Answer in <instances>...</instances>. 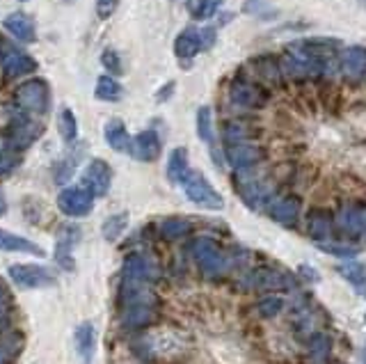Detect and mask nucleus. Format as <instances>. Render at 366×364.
Here are the masks:
<instances>
[{"instance_id": "f257e3e1", "label": "nucleus", "mask_w": 366, "mask_h": 364, "mask_svg": "<svg viewBox=\"0 0 366 364\" xmlns=\"http://www.w3.org/2000/svg\"><path fill=\"white\" fill-rule=\"evenodd\" d=\"M190 252H192V259L197 261L199 270H202L206 277H218L229 268V259H227L225 250H222L213 239H206V236L195 239L190 245Z\"/></svg>"}, {"instance_id": "f03ea898", "label": "nucleus", "mask_w": 366, "mask_h": 364, "mask_svg": "<svg viewBox=\"0 0 366 364\" xmlns=\"http://www.w3.org/2000/svg\"><path fill=\"white\" fill-rule=\"evenodd\" d=\"M181 185H183L185 197H188L192 204L202 206V209L220 211L222 206H225V199H222L220 192L215 190L213 185L204 179V174L197 172V170H188V174H185Z\"/></svg>"}, {"instance_id": "7ed1b4c3", "label": "nucleus", "mask_w": 366, "mask_h": 364, "mask_svg": "<svg viewBox=\"0 0 366 364\" xmlns=\"http://www.w3.org/2000/svg\"><path fill=\"white\" fill-rule=\"evenodd\" d=\"M10 277L21 289H44L55 284L53 270L37 266V263H14L10 266Z\"/></svg>"}, {"instance_id": "20e7f679", "label": "nucleus", "mask_w": 366, "mask_h": 364, "mask_svg": "<svg viewBox=\"0 0 366 364\" xmlns=\"http://www.w3.org/2000/svg\"><path fill=\"white\" fill-rule=\"evenodd\" d=\"M14 99L23 110L34 112V115H44L48 110V101H51V92H48V85L44 81H28L19 85Z\"/></svg>"}, {"instance_id": "39448f33", "label": "nucleus", "mask_w": 366, "mask_h": 364, "mask_svg": "<svg viewBox=\"0 0 366 364\" xmlns=\"http://www.w3.org/2000/svg\"><path fill=\"white\" fill-rule=\"evenodd\" d=\"M57 206L69 218H85L92 211V206H94V195L88 188L71 185V188H64L57 195Z\"/></svg>"}, {"instance_id": "423d86ee", "label": "nucleus", "mask_w": 366, "mask_h": 364, "mask_svg": "<svg viewBox=\"0 0 366 364\" xmlns=\"http://www.w3.org/2000/svg\"><path fill=\"white\" fill-rule=\"evenodd\" d=\"M83 183L94 197L108 195L110 183H112V168L101 159L90 161V165L85 168V172H83Z\"/></svg>"}, {"instance_id": "0eeeda50", "label": "nucleus", "mask_w": 366, "mask_h": 364, "mask_svg": "<svg viewBox=\"0 0 366 364\" xmlns=\"http://www.w3.org/2000/svg\"><path fill=\"white\" fill-rule=\"evenodd\" d=\"M156 305L158 303H128L121 307V327L124 330H140L152 325L156 321Z\"/></svg>"}, {"instance_id": "6e6552de", "label": "nucleus", "mask_w": 366, "mask_h": 364, "mask_svg": "<svg viewBox=\"0 0 366 364\" xmlns=\"http://www.w3.org/2000/svg\"><path fill=\"white\" fill-rule=\"evenodd\" d=\"M263 159V149L250 142H236V145H227V161L236 172L254 168L256 163H261Z\"/></svg>"}, {"instance_id": "1a4fd4ad", "label": "nucleus", "mask_w": 366, "mask_h": 364, "mask_svg": "<svg viewBox=\"0 0 366 364\" xmlns=\"http://www.w3.org/2000/svg\"><path fill=\"white\" fill-rule=\"evenodd\" d=\"M336 225H339V230L346 236H355V239L366 236V209L357 204L343 206L339 216H336Z\"/></svg>"}, {"instance_id": "9d476101", "label": "nucleus", "mask_w": 366, "mask_h": 364, "mask_svg": "<svg viewBox=\"0 0 366 364\" xmlns=\"http://www.w3.org/2000/svg\"><path fill=\"white\" fill-rule=\"evenodd\" d=\"M128 154L133 159H138L142 163H152L158 159L161 154V138H158L156 131H142L135 138H131V147H128Z\"/></svg>"}, {"instance_id": "9b49d317", "label": "nucleus", "mask_w": 366, "mask_h": 364, "mask_svg": "<svg viewBox=\"0 0 366 364\" xmlns=\"http://www.w3.org/2000/svg\"><path fill=\"white\" fill-rule=\"evenodd\" d=\"M81 241V230L74 225H64L60 236H57V247H55V261L60 263L64 270H74V245Z\"/></svg>"}, {"instance_id": "f8f14e48", "label": "nucleus", "mask_w": 366, "mask_h": 364, "mask_svg": "<svg viewBox=\"0 0 366 364\" xmlns=\"http://www.w3.org/2000/svg\"><path fill=\"white\" fill-rule=\"evenodd\" d=\"M238 192L250 209L259 211L272 197V188L261 179H238Z\"/></svg>"}, {"instance_id": "ddd939ff", "label": "nucleus", "mask_w": 366, "mask_h": 364, "mask_svg": "<svg viewBox=\"0 0 366 364\" xmlns=\"http://www.w3.org/2000/svg\"><path fill=\"white\" fill-rule=\"evenodd\" d=\"M229 99H232L234 105H238V108H261L265 103V97L259 92V88H254L252 83H234L232 90H229Z\"/></svg>"}, {"instance_id": "4468645a", "label": "nucleus", "mask_w": 366, "mask_h": 364, "mask_svg": "<svg viewBox=\"0 0 366 364\" xmlns=\"http://www.w3.org/2000/svg\"><path fill=\"white\" fill-rule=\"evenodd\" d=\"M23 348L21 332L5 325V314H0V364H10Z\"/></svg>"}, {"instance_id": "2eb2a0df", "label": "nucleus", "mask_w": 366, "mask_h": 364, "mask_svg": "<svg viewBox=\"0 0 366 364\" xmlns=\"http://www.w3.org/2000/svg\"><path fill=\"white\" fill-rule=\"evenodd\" d=\"M76 353L83 364H92V358L96 353V327L90 321L76 327Z\"/></svg>"}, {"instance_id": "dca6fc26", "label": "nucleus", "mask_w": 366, "mask_h": 364, "mask_svg": "<svg viewBox=\"0 0 366 364\" xmlns=\"http://www.w3.org/2000/svg\"><path fill=\"white\" fill-rule=\"evenodd\" d=\"M3 69L5 74L10 78H17V76H23V74H30V71L37 69V62H34L30 55L17 51V48L12 46H5V55H3Z\"/></svg>"}, {"instance_id": "f3484780", "label": "nucleus", "mask_w": 366, "mask_h": 364, "mask_svg": "<svg viewBox=\"0 0 366 364\" xmlns=\"http://www.w3.org/2000/svg\"><path fill=\"white\" fill-rule=\"evenodd\" d=\"M268 216L284 227H296L298 218H300V202L296 197L277 199V202H272L268 206Z\"/></svg>"}, {"instance_id": "a211bd4d", "label": "nucleus", "mask_w": 366, "mask_h": 364, "mask_svg": "<svg viewBox=\"0 0 366 364\" xmlns=\"http://www.w3.org/2000/svg\"><path fill=\"white\" fill-rule=\"evenodd\" d=\"M341 71L348 78H357L366 76V46H348L341 51Z\"/></svg>"}, {"instance_id": "6ab92c4d", "label": "nucleus", "mask_w": 366, "mask_h": 364, "mask_svg": "<svg viewBox=\"0 0 366 364\" xmlns=\"http://www.w3.org/2000/svg\"><path fill=\"white\" fill-rule=\"evenodd\" d=\"M5 30L12 34V37H17L19 41H23V44H32L34 39H37V32H34V23L30 17H26V14H10V17L5 19Z\"/></svg>"}, {"instance_id": "aec40b11", "label": "nucleus", "mask_w": 366, "mask_h": 364, "mask_svg": "<svg viewBox=\"0 0 366 364\" xmlns=\"http://www.w3.org/2000/svg\"><path fill=\"white\" fill-rule=\"evenodd\" d=\"M202 48H204L202 32H199L197 28H185L174 41V53H176V58H181V60H192Z\"/></svg>"}, {"instance_id": "412c9836", "label": "nucleus", "mask_w": 366, "mask_h": 364, "mask_svg": "<svg viewBox=\"0 0 366 364\" xmlns=\"http://www.w3.org/2000/svg\"><path fill=\"white\" fill-rule=\"evenodd\" d=\"M252 284L256 289L275 291V289H293L296 282H293V277L289 273H279V270H272V268H261L252 275Z\"/></svg>"}, {"instance_id": "4be33fe9", "label": "nucleus", "mask_w": 366, "mask_h": 364, "mask_svg": "<svg viewBox=\"0 0 366 364\" xmlns=\"http://www.w3.org/2000/svg\"><path fill=\"white\" fill-rule=\"evenodd\" d=\"M307 234L316 243L329 241V236H332V216L327 211H318V209L312 211L307 216Z\"/></svg>"}, {"instance_id": "5701e85b", "label": "nucleus", "mask_w": 366, "mask_h": 364, "mask_svg": "<svg viewBox=\"0 0 366 364\" xmlns=\"http://www.w3.org/2000/svg\"><path fill=\"white\" fill-rule=\"evenodd\" d=\"M0 250H5V252H23V254L44 256V250H41L37 243L28 241L23 236H17V234L5 232V230H0Z\"/></svg>"}, {"instance_id": "b1692460", "label": "nucleus", "mask_w": 366, "mask_h": 364, "mask_svg": "<svg viewBox=\"0 0 366 364\" xmlns=\"http://www.w3.org/2000/svg\"><path fill=\"white\" fill-rule=\"evenodd\" d=\"M103 135H105L108 147L114 149V152H128V147H131V135H128L124 121L117 117L108 121L103 128Z\"/></svg>"}, {"instance_id": "393cba45", "label": "nucleus", "mask_w": 366, "mask_h": 364, "mask_svg": "<svg viewBox=\"0 0 366 364\" xmlns=\"http://www.w3.org/2000/svg\"><path fill=\"white\" fill-rule=\"evenodd\" d=\"M185 174H188V152L183 147H176L167 159V179L170 183H181Z\"/></svg>"}, {"instance_id": "a878e982", "label": "nucleus", "mask_w": 366, "mask_h": 364, "mask_svg": "<svg viewBox=\"0 0 366 364\" xmlns=\"http://www.w3.org/2000/svg\"><path fill=\"white\" fill-rule=\"evenodd\" d=\"M94 97L101 101H119L121 99V85L112 76H99Z\"/></svg>"}, {"instance_id": "bb28decb", "label": "nucleus", "mask_w": 366, "mask_h": 364, "mask_svg": "<svg viewBox=\"0 0 366 364\" xmlns=\"http://www.w3.org/2000/svg\"><path fill=\"white\" fill-rule=\"evenodd\" d=\"M190 230H192V225L183 218H167L161 223V236L167 239V241L183 239Z\"/></svg>"}, {"instance_id": "cd10ccee", "label": "nucleus", "mask_w": 366, "mask_h": 364, "mask_svg": "<svg viewBox=\"0 0 366 364\" xmlns=\"http://www.w3.org/2000/svg\"><path fill=\"white\" fill-rule=\"evenodd\" d=\"M197 133H199V140L206 142L209 147L215 145V135H213V112L209 105H202V108L197 110Z\"/></svg>"}, {"instance_id": "c85d7f7f", "label": "nucleus", "mask_w": 366, "mask_h": 364, "mask_svg": "<svg viewBox=\"0 0 366 364\" xmlns=\"http://www.w3.org/2000/svg\"><path fill=\"white\" fill-rule=\"evenodd\" d=\"M225 0H190L188 3V10L192 14V19L197 21H206L218 14V10L222 7Z\"/></svg>"}, {"instance_id": "c756f323", "label": "nucleus", "mask_w": 366, "mask_h": 364, "mask_svg": "<svg viewBox=\"0 0 366 364\" xmlns=\"http://www.w3.org/2000/svg\"><path fill=\"white\" fill-rule=\"evenodd\" d=\"M57 131H60L64 142H74L78 138V119L69 108H64L57 117Z\"/></svg>"}, {"instance_id": "7c9ffc66", "label": "nucleus", "mask_w": 366, "mask_h": 364, "mask_svg": "<svg viewBox=\"0 0 366 364\" xmlns=\"http://www.w3.org/2000/svg\"><path fill=\"white\" fill-rule=\"evenodd\" d=\"M126 225H128V216H126V213H114V216H110L103 223V239L110 241V243L117 241L121 234H124Z\"/></svg>"}, {"instance_id": "2f4dec72", "label": "nucleus", "mask_w": 366, "mask_h": 364, "mask_svg": "<svg viewBox=\"0 0 366 364\" xmlns=\"http://www.w3.org/2000/svg\"><path fill=\"white\" fill-rule=\"evenodd\" d=\"M329 337L327 334H314L312 341H309V355L314 364H323L329 358Z\"/></svg>"}, {"instance_id": "473e14b6", "label": "nucleus", "mask_w": 366, "mask_h": 364, "mask_svg": "<svg viewBox=\"0 0 366 364\" xmlns=\"http://www.w3.org/2000/svg\"><path fill=\"white\" fill-rule=\"evenodd\" d=\"M339 273L348 282H353L357 289L366 287V266H362V263H343V266H339Z\"/></svg>"}, {"instance_id": "72a5a7b5", "label": "nucleus", "mask_w": 366, "mask_h": 364, "mask_svg": "<svg viewBox=\"0 0 366 364\" xmlns=\"http://www.w3.org/2000/svg\"><path fill=\"white\" fill-rule=\"evenodd\" d=\"M243 12L252 14V17H259V19H275L277 17V10L272 5H268V0H247V3L243 5Z\"/></svg>"}, {"instance_id": "f704fd0d", "label": "nucleus", "mask_w": 366, "mask_h": 364, "mask_svg": "<svg viewBox=\"0 0 366 364\" xmlns=\"http://www.w3.org/2000/svg\"><path fill=\"white\" fill-rule=\"evenodd\" d=\"M284 310V301L282 298H275V296H270V298H265V301L259 303V314L263 318H272V316H277L279 312Z\"/></svg>"}, {"instance_id": "c9c22d12", "label": "nucleus", "mask_w": 366, "mask_h": 364, "mask_svg": "<svg viewBox=\"0 0 366 364\" xmlns=\"http://www.w3.org/2000/svg\"><path fill=\"white\" fill-rule=\"evenodd\" d=\"M101 64L108 69V71H112V74H121V60H119V55L114 53V48H105L103 55H101Z\"/></svg>"}, {"instance_id": "e433bc0d", "label": "nucleus", "mask_w": 366, "mask_h": 364, "mask_svg": "<svg viewBox=\"0 0 366 364\" xmlns=\"http://www.w3.org/2000/svg\"><path fill=\"white\" fill-rule=\"evenodd\" d=\"M247 138V131L238 124H227L225 126V140L227 145H236V142H243Z\"/></svg>"}, {"instance_id": "4c0bfd02", "label": "nucleus", "mask_w": 366, "mask_h": 364, "mask_svg": "<svg viewBox=\"0 0 366 364\" xmlns=\"http://www.w3.org/2000/svg\"><path fill=\"white\" fill-rule=\"evenodd\" d=\"M321 250H325V252L329 254H334V256H355L357 254V250L355 247H348V245H334V243H329V241H323L318 243Z\"/></svg>"}, {"instance_id": "58836bf2", "label": "nucleus", "mask_w": 366, "mask_h": 364, "mask_svg": "<svg viewBox=\"0 0 366 364\" xmlns=\"http://www.w3.org/2000/svg\"><path fill=\"white\" fill-rule=\"evenodd\" d=\"M117 7H119V0H96V17L103 21L110 19Z\"/></svg>"}, {"instance_id": "ea45409f", "label": "nucleus", "mask_w": 366, "mask_h": 364, "mask_svg": "<svg viewBox=\"0 0 366 364\" xmlns=\"http://www.w3.org/2000/svg\"><path fill=\"white\" fill-rule=\"evenodd\" d=\"M19 161L14 154H0V174H7V172H12L14 168L19 165Z\"/></svg>"}, {"instance_id": "a19ab883", "label": "nucleus", "mask_w": 366, "mask_h": 364, "mask_svg": "<svg viewBox=\"0 0 366 364\" xmlns=\"http://www.w3.org/2000/svg\"><path fill=\"white\" fill-rule=\"evenodd\" d=\"M199 32H202V44H204V48H209V46L215 44V30H213V28H204V30H199Z\"/></svg>"}, {"instance_id": "79ce46f5", "label": "nucleus", "mask_w": 366, "mask_h": 364, "mask_svg": "<svg viewBox=\"0 0 366 364\" xmlns=\"http://www.w3.org/2000/svg\"><path fill=\"white\" fill-rule=\"evenodd\" d=\"M172 92H174V83H167V85H165V88L156 94V99H158V101H161V103H163V101H167V99L172 97Z\"/></svg>"}, {"instance_id": "37998d69", "label": "nucleus", "mask_w": 366, "mask_h": 364, "mask_svg": "<svg viewBox=\"0 0 366 364\" xmlns=\"http://www.w3.org/2000/svg\"><path fill=\"white\" fill-rule=\"evenodd\" d=\"M7 211V202H5V197H3V192H0V218H3V213Z\"/></svg>"}, {"instance_id": "c03bdc74", "label": "nucleus", "mask_w": 366, "mask_h": 364, "mask_svg": "<svg viewBox=\"0 0 366 364\" xmlns=\"http://www.w3.org/2000/svg\"><path fill=\"white\" fill-rule=\"evenodd\" d=\"M362 364H366V346H364V351H362Z\"/></svg>"}, {"instance_id": "a18cd8bd", "label": "nucleus", "mask_w": 366, "mask_h": 364, "mask_svg": "<svg viewBox=\"0 0 366 364\" xmlns=\"http://www.w3.org/2000/svg\"><path fill=\"white\" fill-rule=\"evenodd\" d=\"M19 3H30V0H19Z\"/></svg>"}, {"instance_id": "49530a36", "label": "nucleus", "mask_w": 366, "mask_h": 364, "mask_svg": "<svg viewBox=\"0 0 366 364\" xmlns=\"http://www.w3.org/2000/svg\"><path fill=\"white\" fill-rule=\"evenodd\" d=\"M360 3H362V5H364V7H366V0H360Z\"/></svg>"}]
</instances>
